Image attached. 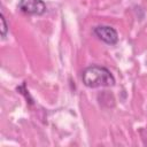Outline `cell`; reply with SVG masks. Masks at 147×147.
Here are the masks:
<instances>
[{
	"mask_svg": "<svg viewBox=\"0 0 147 147\" xmlns=\"http://www.w3.org/2000/svg\"><path fill=\"white\" fill-rule=\"evenodd\" d=\"M82 80L84 85L91 88L107 87L115 84V78L113 74L107 68L101 65L87 67L82 74Z\"/></svg>",
	"mask_w": 147,
	"mask_h": 147,
	"instance_id": "cell-1",
	"label": "cell"
},
{
	"mask_svg": "<svg viewBox=\"0 0 147 147\" xmlns=\"http://www.w3.org/2000/svg\"><path fill=\"white\" fill-rule=\"evenodd\" d=\"M18 8L28 15H42L46 11V5L42 0H20Z\"/></svg>",
	"mask_w": 147,
	"mask_h": 147,
	"instance_id": "cell-2",
	"label": "cell"
},
{
	"mask_svg": "<svg viewBox=\"0 0 147 147\" xmlns=\"http://www.w3.org/2000/svg\"><path fill=\"white\" fill-rule=\"evenodd\" d=\"M93 33L103 42L108 45H115L118 41L117 31L108 25H98L93 29Z\"/></svg>",
	"mask_w": 147,
	"mask_h": 147,
	"instance_id": "cell-3",
	"label": "cell"
},
{
	"mask_svg": "<svg viewBox=\"0 0 147 147\" xmlns=\"http://www.w3.org/2000/svg\"><path fill=\"white\" fill-rule=\"evenodd\" d=\"M0 21H1V37H6L7 31H8V26H7L6 18H5L3 14L0 15Z\"/></svg>",
	"mask_w": 147,
	"mask_h": 147,
	"instance_id": "cell-4",
	"label": "cell"
}]
</instances>
